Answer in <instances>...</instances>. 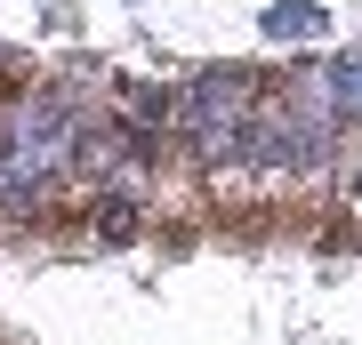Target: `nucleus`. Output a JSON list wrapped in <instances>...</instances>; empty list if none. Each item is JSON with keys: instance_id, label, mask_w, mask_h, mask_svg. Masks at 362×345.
<instances>
[{"instance_id": "obj_4", "label": "nucleus", "mask_w": 362, "mask_h": 345, "mask_svg": "<svg viewBox=\"0 0 362 345\" xmlns=\"http://www.w3.org/2000/svg\"><path fill=\"white\" fill-rule=\"evenodd\" d=\"M322 73H330V97H338V121H362V49H346Z\"/></svg>"}, {"instance_id": "obj_1", "label": "nucleus", "mask_w": 362, "mask_h": 345, "mask_svg": "<svg viewBox=\"0 0 362 345\" xmlns=\"http://www.w3.org/2000/svg\"><path fill=\"white\" fill-rule=\"evenodd\" d=\"M73 153H81V128L65 121L57 97H25L8 113V128H0V177H8V193H40Z\"/></svg>"}, {"instance_id": "obj_3", "label": "nucleus", "mask_w": 362, "mask_h": 345, "mask_svg": "<svg viewBox=\"0 0 362 345\" xmlns=\"http://www.w3.org/2000/svg\"><path fill=\"white\" fill-rule=\"evenodd\" d=\"M322 32H330V8H314V0L266 8V40H322Z\"/></svg>"}, {"instance_id": "obj_2", "label": "nucleus", "mask_w": 362, "mask_h": 345, "mask_svg": "<svg viewBox=\"0 0 362 345\" xmlns=\"http://www.w3.org/2000/svg\"><path fill=\"white\" fill-rule=\"evenodd\" d=\"M185 113H194L202 153H242V137H250V121H242L250 113V73H202Z\"/></svg>"}]
</instances>
